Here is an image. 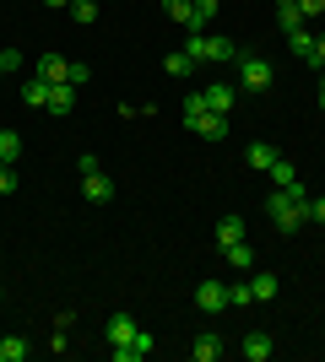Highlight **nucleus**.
Returning <instances> with one entry per match:
<instances>
[{
  "label": "nucleus",
  "instance_id": "6",
  "mask_svg": "<svg viewBox=\"0 0 325 362\" xmlns=\"http://www.w3.org/2000/svg\"><path fill=\"white\" fill-rule=\"evenodd\" d=\"M152 346H157L152 330H136L125 346H114V362H141V357H152Z\"/></svg>",
  "mask_w": 325,
  "mask_h": 362
},
{
  "label": "nucleus",
  "instance_id": "10",
  "mask_svg": "<svg viewBox=\"0 0 325 362\" xmlns=\"http://www.w3.org/2000/svg\"><path fill=\"white\" fill-rule=\"evenodd\" d=\"M244 238H249L244 216H222V222H217V249H233V243H244Z\"/></svg>",
  "mask_w": 325,
  "mask_h": 362
},
{
  "label": "nucleus",
  "instance_id": "23",
  "mask_svg": "<svg viewBox=\"0 0 325 362\" xmlns=\"http://www.w3.org/2000/svg\"><path fill=\"white\" fill-rule=\"evenodd\" d=\"M271 184H277V189H293V184H298V168L287 163V157H277V163H271Z\"/></svg>",
  "mask_w": 325,
  "mask_h": 362
},
{
  "label": "nucleus",
  "instance_id": "15",
  "mask_svg": "<svg viewBox=\"0 0 325 362\" xmlns=\"http://www.w3.org/2000/svg\"><path fill=\"white\" fill-rule=\"evenodd\" d=\"M163 71H169L173 81H190V76H195V60H190L185 49H173V54H163Z\"/></svg>",
  "mask_w": 325,
  "mask_h": 362
},
{
  "label": "nucleus",
  "instance_id": "38",
  "mask_svg": "<svg viewBox=\"0 0 325 362\" xmlns=\"http://www.w3.org/2000/svg\"><path fill=\"white\" fill-rule=\"evenodd\" d=\"M320 108H325V87H320Z\"/></svg>",
  "mask_w": 325,
  "mask_h": 362
},
{
  "label": "nucleus",
  "instance_id": "28",
  "mask_svg": "<svg viewBox=\"0 0 325 362\" xmlns=\"http://www.w3.org/2000/svg\"><path fill=\"white\" fill-rule=\"evenodd\" d=\"M201 114H206V98H201V92H190V98H185V124H195Z\"/></svg>",
  "mask_w": 325,
  "mask_h": 362
},
{
  "label": "nucleus",
  "instance_id": "27",
  "mask_svg": "<svg viewBox=\"0 0 325 362\" xmlns=\"http://www.w3.org/2000/svg\"><path fill=\"white\" fill-rule=\"evenodd\" d=\"M277 22H282V33H298L304 22H309V16L298 11V6H277Z\"/></svg>",
  "mask_w": 325,
  "mask_h": 362
},
{
  "label": "nucleus",
  "instance_id": "33",
  "mask_svg": "<svg viewBox=\"0 0 325 362\" xmlns=\"http://www.w3.org/2000/svg\"><path fill=\"white\" fill-rule=\"evenodd\" d=\"M309 65H314V71L325 65V33H314V54H309Z\"/></svg>",
  "mask_w": 325,
  "mask_h": 362
},
{
  "label": "nucleus",
  "instance_id": "24",
  "mask_svg": "<svg viewBox=\"0 0 325 362\" xmlns=\"http://www.w3.org/2000/svg\"><path fill=\"white\" fill-rule=\"evenodd\" d=\"M65 11L76 16V28H93V22H98V0H71Z\"/></svg>",
  "mask_w": 325,
  "mask_h": 362
},
{
  "label": "nucleus",
  "instance_id": "16",
  "mask_svg": "<svg viewBox=\"0 0 325 362\" xmlns=\"http://www.w3.org/2000/svg\"><path fill=\"white\" fill-rule=\"evenodd\" d=\"M22 103L28 108H49V81L44 76H28V81H22Z\"/></svg>",
  "mask_w": 325,
  "mask_h": 362
},
{
  "label": "nucleus",
  "instance_id": "31",
  "mask_svg": "<svg viewBox=\"0 0 325 362\" xmlns=\"http://www.w3.org/2000/svg\"><path fill=\"white\" fill-rule=\"evenodd\" d=\"M239 303H255V298H249V281H239V287H228V308H239Z\"/></svg>",
  "mask_w": 325,
  "mask_h": 362
},
{
  "label": "nucleus",
  "instance_id": "34",
  "mask_svg": "<svg viewBox=\"0 0 325 362\" xmlns=\"http://www.w3.org/2000/svg\"><path fill=\"white\" fill-rule=\"evenodd\" d=\"M309 222H320V227H325V195H314V200H309Z\"/></svg>",
  "mask_w": 325,
  "mask_h": 362
},
{
  "label": "nucleus",
  "instance_id": "26",
  "mask_svg": "<svg viewBox=\"0 0 325 362\" xmlns=\"http://www.w3.org/2000/svg\"><path fill=\"white\" fill-rule=\"evenodd\" d=\"M16 157H22V136H16V130H0V163L16 168Z\"/></svg>",
  "mask_w": 325,
  "mask_h": 362
},
{
  "label": "nucleus",
  "instance_id": "14",
  "mask_svg": "<svg viewBox=\"0 0 325 362\" xmlns=\"http://www.w3.org/2000/svg\"><path fill=\"white\" fill-rule=\"evenodd\" d=\"M277 287H282V281L271 271H255V276H249V298H255V303H271V298H277Z\"/></svg>",
  "mask_w": 325,
  "mask_h": 362
},
{
  "label": "nucleus",
  "instance_id": "12",
  "mask_svg": "<svg viewBox=\"0 0 325 362\" xmlns=\"http://www.w3.org/2000/svg\"><path fill=\"white\" fill-rule=\"evenodd\" d=\"M136 330H141V325H136L130 314H114V319H108V351H114V346H125V341H130Z\"/></svg>",
  "mask_w": 325,
  "mask_h": 362
},
{
  "label": "nucleus",
  "instance_id": "35",
  "mask_svg": "<svg viewBox=\"0 0 325 362\" xmlns=\"http://www.w3.org/2000/svg\"><path fill=\"white\" fill-rule=\"evenodd\" d=\"M298 11L304 16H325V0H298Z\"/></svg>",
  "mask_w": 325,
  "mask_h": 362
},
{
  "label": "nucleus",
  "instance_id": "13",
  "mask_svg": "<svg viewBox=\"0 0 325 362\" xmlns=\"http://www.w3.org/2000/svg\"><path fill=\"white\" fill-rule=\"evenodd\" d=\"M71 108H76V87H71V81H60V87H49V114H71Z\"/></svg>",
  "mask_w": 325,
  "mask_h": 362
},
{
  "label": "nucleus",
  "instance_id": "11",
  "mask_svg": "<svg viewBox=\"0 0 325 362\" xmlns=\"http://www.w3.org/2000/svg\"><path fill=\"white\" fill-rule=\"evenodd\" d=\"M190 130H195L201 141H222V136H228V114H212V108H206V114L190 124Z\"/></svg>",
  "mask_w": 325,
  "mask_h": 362
},
{
  "label": "nucleus",
  "instance_id": "2",
  "mask_svg": "<svg viewBox=\"0 0 325 362\" xmlns=\"http://www.w3.org/2000/svg\"><path fill=\"white\" fill-rule=\"evenodd\" d=\"M185 54L195 65H222V60H239V44H233V38H217V33H190L185 38Z\"/></svg>",
  "mask_w": 325,
  "mask_h": 362
},
{
  "label": "nucleus",
  "instance_id": "40",
  "mask_svg": "<svg viewBox=\"0 0 325 362\" xmlns=\"http://www.w3.org/2000/svg\"><path fill=\"white\" fill-rule=\"evenodd\" d=\"M0 303H6V298H0Z\"/></svg>",
  "mask_w": 325,
  "mask_h": 362
},
{
  "label": "nucleus",
  "instance_id": "1",
  "mask_svg": "<svg viewBox=\"0 0 325 362\" xmlns=\"http://www.w3.org/2000/svg\"><path fill=\"white\" fill-rule=\"evenodd\" d=\"M266 211H271L277 233H298V227L309 222V189H304V184H293V189H271Z\"/></svg>",
  "mask_w": 325,
  "mask_h": 362
},
{
  "label": "nucleus",
  "instance_id": "30",
  "mask_svg": "<svg viewBox=\"0 0 325 362\" xmlns=\"http://www.w3.org/2000/svg\"><path fill=\"white\" fill-rule=\"evenodd\" d=\"M0 195H16V168L0 163Z\"/></svg>",
  "mask_w": 325,
  "mask_h": 362
},
{
  "label": "nucleus",
  "instance_id": "5",
  "mask_svg": "<svg viewBox=\"0 0 325 362\" xmlns=\"http://www.w3.org/2000/svg\"><path fill=\"white\" fill-rule=\"evenodd\" d=\"M33 76H44L49 87H60V81H71V60H65V54H38Z\"/></svg>",
  "mask_w": 325,
  "mask_h": 362
},
{
  "label": "nucleus",
  "instance_id": "20",
  "mask_svg": "<svg viewBox=\"0 0 325 362\" xmlns=\"http://www.w3.org/2000/svg\"><path fill=\"white\" fill-rule=\"evenodd\" d=\"M190 11H195V0H163V16H169V22H179L185 33H190Z\"/></svg>",
  "mask_w": 325,
  "mask_h": 362
},
{
  "label": "nucleus",
  "instance_id": "19",
  "mask_svg": "<svg viewBox=\"0 0 325 362\" xmlns=\"http://www.w3.org/2000/svg\"><path fill=\"white\" fill-rule=\"evenodd\" d=\"M222 259H228L233 271H249V265H255V249H249V238H244V243H233V249H222Z\"/></svg>",
  "mask_w": 325,
  "mask_h": 362
},
{
  "label": "nucleus",
  "instance_id": "4",
  "mask_svg": "<svg viewBox=\"0 0 325 362\" xmlns=\"http://www.w3.org/2000/svg\"><path fill=\"white\" fill-rule=\"evenodd\" d=\"M195 308H201V314H222V308H228V287H222L217 276H206L201 287H195Z\"/></svg>",
  "mask_w": 325,
  "mask_h": 362
},
{
  "label": "nucleus",
  "instance_id": "8",
  "mask_svg": "<svg viewBox=\"0 0 325 362\" xmlns=\"http://www.w3.org/2000/svg\"><path fill=\"white\" fill-rule=\"evenodd\" d=\"M81 189H87V200H93V206H108V200H114V179H108L103 168H98V173H87V179H81Z\"/></svg>",
  "mask_w": 325,
  "mask_h": 362
},
{
  "label": "nucleus",
  "instance_id": "37",
  "mask_svg": "<svg viewBox=\"0 0 325 362\" xmlns=\"http://www.w3.org/2000/svg\"><path fill=\"white\" fill-rule=\"evenodd\" d=\"M277 6H298V0H277Z\"/></svg>",
  "mask_w": 325,
  "mask_h": 362
},
{
  "label": "nucleus",
  "instance_id": "21",
  "mask_svg": "<svg viewBox=\"0 0 325 362\" xmlns=\"http://www.w3.org/2000/svg\"><path fill=\"white\" fill-rule=\"evenodd\" d=\"M28 335H6V341H0V362H22V357H28Z\"/></svg>",
  "mask_w": 325,
  "mask_h": 362
},
{
  "label": "nucleus",
  "instance_id": "3",
  "mask_svg": "<svg viewBox=\"0 0 325 362\" xmlns=\"http://www.w3.org/2000/svg\"><path fill=\"white\" fill-rule=\"evenodd\" d=\"M239 81H244L249 92H266L277 81V71H271V60H261V54H239Z\"/></svg>",
  "mask_w": 325,
  "mask_h": 362
},
{
  "label": "nucleus",
  "instance_id": "36",
  "mask_svg": "<svg viewBox=\"0 0 325 362\" xmlns=\"http://www.w3.org/2000/svg\"><path fill=\"white\" fill-rule=\"evenodd\" d=\"M44 6H55V11H60V6H71V0H44Z\"/></svg>",
  "mask_w": 325,
  "mask_h": 362
},
{
  "label": "nucleus",
  "instance_id": "39",
  "mask_svg": "<svg viewBox=\"0 0 325 362\" xmlns=\"http://www.w3.org/2000/svg\"><path fill=\"white\" fill-rule=\"evenodd\" d=\"M0 81H6V71H0Z\"/></svg>",
  "mask_w": 325,
  "mask_h": 362
},
{
  "label": "nucleus",
  "instance_id": "17",
  "mask_svg": "<svg viewBox=\"0 0 325 362\" xmlns=\"http://www.w3.org/2000/svg\"><path fill=\"white\" fill-rule=\"evenodd\" d=\"M201 98H206V108H212V114H228V108H233V87H222V81H206Z\"/></svg>",
  "mask_w": 325,
  "mask_h": 362
},
{
  "label": "nucleus",
  "instance_id": "22",
  "mask_svg": "<svg viewBox=\"0 0 325 362\" xmlns=\"http://www.w3.org/2000/svg\"><path fill=\"white\" fill-rule=\"evenodd\" d=\"M217 6H222V0H195V11H190V33H206V22L217 16Z\"/></svg>",
  "mask_w": 325,
  "mask_h": 362
},
{
  "label": "nucleus",
  "instance_id": "7",
  "mask_svg": "<svg viewBox=\"0 0 325 362\" xmlns=\"http://www.w3.org/2000/svg\"><path fill=\"white\" fill-rule=\"evenodd\" d=\"M271 351H277V341H271L266 330H249L244 341H239V357H244V362H266Z\"/></svg>",
  "mask_w": 325,
  "mask_h": 362
},
{
  "label": "nucleus",
  "instance_id": "9",
  "mask_svg": "<svg viewBox=\"0 0 325 362\" xmlns=\"http://www.w3.org/2000/svg\"><path fill=\"white\" fill-rule=\"evenodd\" d=\"M244 163H249V173H271V163H277V146H271V141H249Z\"/></svg>",
  "mask_w": 325,
  "mask_h": 362
},
{
  "label": "nucleus",
  "instance_id": "32",
  "mask_svg": "<svg viewBox=\"0 0 325 362\" xmlns=\"http://www.w3.org/2000/svg\"><path fill=\"white\" fill-rule=\"evenodd\" d=\"M76 173H81V179H87V173H98V157H93V151H81V157H76Z\"/></svg>",
  "mask_w": 325,
  "mask_h": 362
},
{
  "label": "nucleus",
  "instance_id": "18",
  "mask_svg": "<svg viewBox=\"0 0 325 362\" xmlns=\"http://www.w3.org/2000/svg\"><path fill=\"white\" fill-rule=\"evenodd\" d=\"M190 357H195V362H217V357H222V335H212V330H206V335H195Z\"/></svg>",
  "mask_w": 325,
  "mask_h": 362
},
{
  "label": "nucleus",
  "instance_id": "25",
  "mask_svg": "<svg viewBox=\"0 0 325 362\" xmlns=\"http://www.w3.org/2000/svg\"><path fill=\"white\" fill-rule=\"evenodd\" d=\"M287 44H293V54H298V60L309 65V54H314V33H309V28H298V33H287Z\"/></svg>",
  "mask_w": 325,
  "mask_h": 362
},
{
  "label": "nucleus",
  "instance_id": "29",
  "mask_svg": "<svg viewBox=\"0 0 325 362\" xmlns=\"http://www.w3.org/2000/svg\"><path fill=\"white\" fill-rule=\"evenodd\" d=\"M0 71H6V76L22 71V49H0Z\"/></svg>",
  "mask_w": 325,
  "mask_h": 362
}]
</instances>
